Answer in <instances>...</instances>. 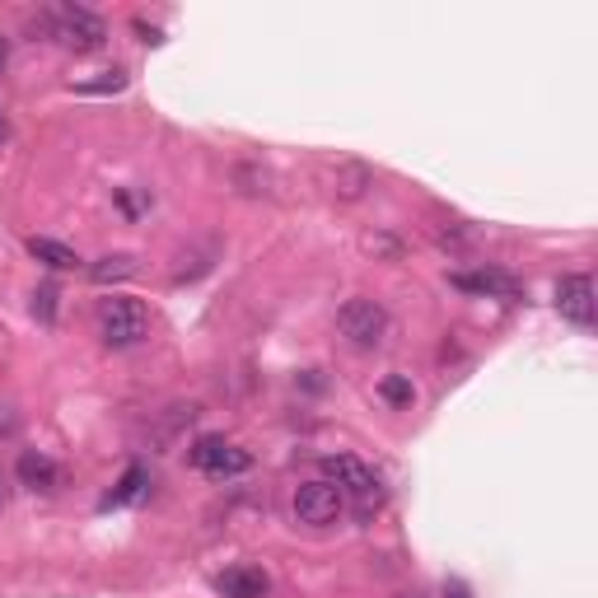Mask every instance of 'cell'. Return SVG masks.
<instances>
[{
	"label": "cell",
	"instance_id": "6da1fadb",
	"mask_svg": "<svg viewBox=\"0 0 598 598\" xmlns=\"http://www.w3.org/2000/svg\"><path fill=\"white\" fill-rule=\"evenodd\" d=\"M98 332L112 351H127V346H141L150 337V309L141 299H104L98 309Z\"/></svg>",
	"mask_w": 598,
	"mask_h": 598
},
{
	"label": "cell",
	"instance_id": "7a4b0ae2",
	"mask_svg": "<svg viewBox=\"0 0 598 598\" xmlns=\"http://www.w3.org/2000/svg\"><path fill=\"white\" fill-rule=\"evenodd\" d=\"M43 24L52 28V38H61L65 47H75V52H94V47H104V38H108L104 20H98L94 10H85V5H52L43 14Z\"/></svg>",
	"mask_w": 598,
	"mask_h": 598
},
{
	"label": "cell",
	"instance_id": "3957f363",
	"mask_svg": "<svg viewBox=\"0 0 598 598\" xmlns=\"http://www.w3.org/2000/svg\"><path fill=\"white\" fill-rule=\"evenodd\" d=\"M337 327H342V337L351 342V346L370 351V346L384 342L388 313H384V304H374V299H346L342 313H337Z\"/></svg>",
	"mask_w": 598,
	"mask_h": 598
},
{
	"label": "cell",
	"instance_id": "277c9868",
	"mask_svg": "<svg viewBox=\"0 0 598 598\" xmlns=\"http://www.w3.org/2000/svg\"><path fill=\"white\" fill-rule=\"evenodd\" d=\"M323 473L332 477V487H337L342 495H356L360 501V514L379 510V501H384V487H379V477L364 468L360 458H323Z\"/></svg>",
	"mask_w": 598,
	"mask_h": 598
},
{
	"label": "cell",
	"instance_id": "5b68a950",
	"mask_svg": "<svg viewBox=\"0 0 598 598\" xmlns=\"http://www.w3.org/2000/svg\"><path fill=\"white\" fill-rule=\"evenodd\" d=\"M342 505H346V495L332 487V481H304V487L295 491V519L299 524H313V528L337 524Z\"/></svg>",
	"mask_w": 598,
	"mask_h": 598
},
{
	"label": "cell",
	"instance_id": "8992f818",
	"mask_svg": "<svg viewBox=\"0 0 598 598\" xmlns=\"http://www.w3.org/2000/svg\"><path fill=\"white\" fill-rule=\"evenodd\" d=\"M192 463L202 473H211V477H235V473H248V448H235V444H225L220 435H202L192 444Z\"/></svg>",
	"mask_w": 598,
	"mask_h": 598
},
{
	"label": "cell",
	"instance_id": "52a82bcc",
	"mask_svg": "<svg viewBox=\"0 0 598 598\" xmlns=\"http://www.w3.org/2000/svg\"><path fill=\"white\" fill-rule=\"evenodd\" d=\"M594 280L589 276H561V286H557V313L566 323L575 327H594Z\"/></svg>",
	"mask_w": 598,
	"mask_h": 598
},
{
	"label": "cell",
	"instance_id": "ba28073f",
	"mask_svg": "<svg viewBox=\"0 0 598 598\" xmlns=\"http://www.w3.org/2000/svg\"><path fill=\"white\" fill-rule=\"evenodd\" d=\"M454 290H468V295H487V299H519L524 286L514 280L510 272H495V267H481V272H454L448 276Z\"/></svg>",
	"mask_w": 598,
	"mask_h": 598
},
{
	"label": "cell",
	"instance_id": "9c48e42d",
	"mask_svg": "<svg viewBox=\"0 0 598 598\" xmlns=\"http://www.w3.org/2000/svg\"><path fill=\"white\" fill-rule=\"evenodd\" d=\"M14 473H20V481H24L28 491H57V487H61V468H57V458L38 454V448H24L20 463H14Z\"/></svg>",
	"mask_w": 598,
	"mask_h": 598
},
{
	"label": "cell",
	"instance_id": "30bf717a",
	"mask_svg": "<svg viewBox=\"0 0 598 598\" xmlns=\"http://www.w3.org/2000/svg\"><path fill=\"white\" fill-rule=\"evenodd\" d=\"M215 589H220L225 598H267L272 594V579H267V571L235 566V571H225L220 579H215Z\"/></svg>",
	"mask_w": 598,
	"mask_h": 598
},
{
	"label": "cell",
	"instance_id": "8fae6325",
	"mask_svg": "<svg viewBox=\"0 0 598 598\" xmlns=\"http://www.w3.org/2000/svg\"><path fill=\"white\" fill-rule=\"evenodd\" d=\"M136 272H141L136 253H108V258H98L89 267V280H94V286H118V280H131Z\"/></svg>",
	"mask_w": 598,
	"mask_h": 598
},
{
	"label": "cell",
	"instance_id": "7c38bea8",
	"mask_svg": "<svg viewBox=\"0 0 598 598\" xmlns=\"http://www.w3.org/2000/svg\"><path fill=\"white\" fill-rule=\"evenodd\" d=\"M28 258L43 262V267H52V272H71V267H80L75 248H65V243H57V239H28Z\"/></svg>",
	"mask_w": 598,
	"mask_h": 598
},
{
	"label": "cell",
	"instance_id": "4fadbf2b",
	"mask_svg": "<svg viewBox=\"0 0 598 598\" xmlns=\"http://www.w3.org/2000/svg\"><path fill=\"white\" fill-rule=\"evenodd\" d=\"M145 487H150V473L141 468V463H131V468L122 473L118 487H112V491L104 495V505H131V501H141Z\"/></svg>",
	"mask_w": 598,
	"mask_h": 598
},
{
	"label": "cell",
	"instance_id": "5bb4252c",
	"mask_svg": "<svg viewBox=\"0 0 598 598\" xmlns=\"http://www.w3.org/2000/svg\"><path fill=\"white\" fill-rule=\"evenodd\" d=\"M379 397L393 403V407H411V403H417V384H411L407 374H388L384 384H379Z\"/></svg>",
	"mask_w": 598,
	"mask_h": 598
},
{
	"label": "cell",
	"instance_id": "9a60e30c",
	"mask_svg": "<svg viewBox=\"0 0 598 598\" xmlns=\"http://www.w3.org/2000/svg\"><path fill=\"white\" fill-rule=\"evenodd\" d=\"M364 188H370V174L356 169V164H351V169H342V174H337V192L346 196V202H356V196H360Z\"/></svg>",
	"mask_w": 598,
	"mask_h": 598
},
{
	"label": "cell",
	"instance_id": "2e32d148",
	"mask_svg": "<svg viewBox=\"0 0 598 598\" xmlns=\"http://www.w3.org/2000/svg\"><path fill=\"white\" fill-rule=\"evenodd\" d=\"M80 94H122L127 89V75L122 71H108L104 80H85V85H75Z\"/></svg>",
	"mask_w": 598,
	"mask_h": 598
},
{
	"label": "cell",
	"instance_id": "e0dca14e",
	"mask_svg": "<svg viewBox=\"0 0 598 598\" xmlns=\"http://www.w3.org/2000/svg\"><path fill=\"white\" fill-rule=\"evenodd\" d=\"M33 313H38L43 323L57 319V286H38V290H33Z\"/></svg>",
	"mask_w": 598,
	"mask_h": 598
},
{
	"label": "cell",
	"instance_id": "ac0fdd59",
	"mask_svg": "<svg viewBox=\"0 0 598 598\" xmlns=\"http://www.w3.org/2000/svg\"><path fill=\"white\" fill-rule=\"evenodd\" d=\"M444 598H473V589L463 585V579H448V585H444Z\"/></svg>",
	"mask_w": 598,
	"mask_h": 598
},
{
	"label": "cell",
	"instance_id": "d6986e66",
	"mask_svg": "<svg viewBox=\"0 0 598 598\" xmlns=\"http://www.w3.org/2000/svg\"><path fill=\"white\" fill-rule=\"evenodd\" d=\"M136 33H141V43H150V47H159L164 38H159V28H145V20H136Z\"/></svg>",
	"mask_w": 598,
	"mask_h": 598
},
{
	"label": "cell",
	"instance_id": "ffe728a7",
	"mask_svg": "<svg viewBox=\"0 0 598 598\" xmlns=\"http://www.w3.org/2000/svg\"><path fill=\"white\" fill-rule=\"evenodd\" d=\"M10 430H14V411L0 403V435H10Z\"/></svg>",
	"mask_w": 598,
	"mask_h": 598
},
{
	"label": "cell",
	"instance_id": "44dd1931",
	"mask_svg": "<svg viewBox=\"0 0 598 598\" xmlns=\"http://www.w3.org/2000/svg\"><path fill=\"white\" fill-rule=\"evenodd\" d=\"M5 61H10V43L0 38V71H5Z\"/></svg>",
	"mask_w": 598,
	"mask_h": 598
},
{
	"label": "cell",
	"instance_id": "7402d4cb",
	"mask_svg": "<svg viewBox=\"0 0 598 598\" xmlns=\"http://www.w3.org/2000/svg\"><path fill=\"white\" fill-rule=\"evenodd\" d=\"M0 145H5V112H0Z\"/></svg>",
	"mask_w": 598,
	"mask_h": 598
},
{
	"label": "cell",
	"instance_id": "603a6c76",
	"mask_svg": "<svg viewBox=\"0 0 598 598\" xmlns=\"http://www.w3.org/2000/svg\"><path fill=\"white\" fill-rule=\"evenodd\" d=\"M403 598H417V594H403Z\"/></svg>",
	"mask_w": 598,
	"mask_h": 598
}]
</instances>
